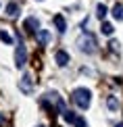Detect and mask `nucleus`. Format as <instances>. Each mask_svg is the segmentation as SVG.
<instances>
[{
	"instance_id": "f257e3e1",
	"label": "nucleus",
	"mask_w": 123,
	"mask_h": 127,
	"mask_svg": "<svg viewBox=\"0 0 123 127\" xmlns=\"http://www.w3.org/2000/svg\"><path fill=\"white\" fill-rule=\"evenodd\" d=\"M71 102L75 104L77 108H90V104H92V94H90V90L88 88H75L73 90V94H71Z\"/></svg>"
},
{
	"instance_id": "9d476101",
	"label": "nucleus",
	"mask_w": 123,
	"mask_h": 127,
	"mask_svg": "<svg viewBox=\"0 0 123 127\" xmlns=\"http://www.w3.org/2000/svg\"><path fill=\"white\" fill-rule=\"evenodd\" d=\"M100 31H102L104 35H111V33L115 31V27H113V25L109 23V21H102V25H100Z\"/></svg>"
},
{
	"instance_id": "dca6fc26",
	"label": "nucleus",
	"mask_w": 123,
	"mask_h": 127,
	"mask_svg": "<svg viewBox=\"0 0 123 127\" xmlns=\"http://www.w3.org/2000/svg\"><path fill=\"white\" fill-rule=\"evenodd\" d=\"M40 127H44V125H40Z\"/></svg>"
},
{
	"instance_id": "9b49d317",
	"label": "nucleus",
	"mask_w": 123,
	"mask_h": 127,
	"mask_svg": "<svg viewBox=\"0 0 123 127\" xmlns=\"http://www.w3.org/2000/svg\"><path fill=\"white\" fill-rule=\"evenodd\" d=\"M113 17L117 21H123V4H115V8H113Z\"/></svg>"
},
{
	"instance_id": "6e6552de",
	"label": "nucleus",
	"mask_w": 123,
	"mask_h": 127,
	"mask_svg": "<svg viewBox=\"0 0 123 127\" xmlns=\"http://www.w3.org/2000/svg\"><path fill=\"white\" fill-rule=\"evenodd\" d=\"M48 42H50V33H48L46 29H40L38 31V44L40 46H48Z\"/></svg>"
},
{
	"instance_id": "0eeeda50",
	"label": "nucleus",
	"mask_w": 123,
	"mask_h": 127,
	"mask_svg": "<svg viewBox=\"0 0 123 127\" xmlns=\"http://www.w3.org/2000/svg\"><path fill=\"white\" fill-rule=\"evenodd\" d=\"M6 15H8L10 19L19 17V4H17V2H8V4H6Z\"/></svg>"
},
{
	"instance_id": "f03ea898",
	"label": "nucleus",
	"mask_w": 123,
	"mask_h": 127,
	"mask_svg": "<svg viewBox=\"0 0 123 127\" xmlns=\"http://www.w3.org/2000/svg\"><path fill=\"white\" fill-rule=\"evenodd\" d=\"M77 46H79L82 52H85V54H94V52H96V40H94V35L83 33L82 38L77 40Z\"/></svg>"
},
{
	"instance_id": "f8f14e48",
	"label": "nucleus",
	"mask_w": 123,
	"mask_h": 127,
	"mask_svg": "<svg viewBox=\"0 0 123 127\" xmlns=\"http://www.w3.org/2000/svg\"><path fill=\"white\" fill-rule=\"evenodd\" d=\"M106 13H109V8H106L104 4H98V6H96V17H98V19H102V21H104Z\"/></svg>"
},
{
	"instance_id": "7ed1b4c3",
	"label": "nucleus",
	"mask_w": 123,
	"mask_h": 127,
	"mask_svg": "<svg viewBox=\"0 0 123 127\" xmlns=\"http://www.w3.org/2000/svg\"><path fill=\"white\" fill-rule=\"evenodd\" d=\"M27 63V50H25V44L19 42L17 44V50H15V67L17 69H23V65Z\"/></svg>"
},
{
	"instance_id": "ddd939ff",
	"label": "nucleus",
	"mask_w": 123,
	"mask_h": 127,
	"mask_svg": "<svg viewBox=\"0 0 123 127\" xmlns=\"http://www.w3.org/2000/svg\"><path fill=\"white\" fill-rule=\"evenodd\" d=\"M106 106H109L111 110H117V108H119V102H117V98H115V96H109V98H106Z\"/></svg>"
},
{
	"instance_id": "423d86ee",
	"label": "nucleus",
	"mask_w": 123,
	"mask_h": 127,
	"mask_svg": "<svg viewBox=\"0 0 123 127\" xmlns=\"http://www.w3.org/2000/svg\"><path fill=\"white\" fill-rule=\"evenodd\" d=\"M54 27H56V31L58 33H65L67 31V21H65V17H63V15H54Z\"/></svg>"
},
{
	"instance_id": "4468645a",
	"label": "nucleus",
	"mask_w": 123,
	"mask_h": 127,
	"mask_svg": "<svg viewBox=\"0 0 123 127\" xmlns=\"http://www.w3.org/2000/svg\"><path fill=\"white\" fill-rule=\"evenodd\" d=\"M0 40H2L4 42V44H13V38H10V33H8V31H0Z\"/></svg>"
},
{
	"instance_id": "2eb2a0df",
	"label": "nucleus",
	"mask_w": 123,
	"mask_h": 127,
	"mask_svg": "<svg viewBox=\"0 0 123 127\" xmlns=\"http://www.w3.org/2000/svg\"><path fill=\"white\" fill-rule=\"evenodd\" d=\"M109 46H111V50H115V52H119V42H115V40H113V42H111Z\"/></svg>"
},
{
	"instance_id": "39448f33",
	"label": "nucleus",
	"mask_w": 123,
	"mask_h": 127,
	"mask_svg": "<svg viewBox=\"0 0 123 127\" xmlns=\"http://www.w3.org/2000/svg\"><path fill=\"white\" fill-rule=\"evenodd\" d=\"M54 61H56L58 67H67L69 65V54H67L65 50H56L54 52Z\"/></svg>"
},
{
	"instance_id": "1a4fd4ad",
	"label": "nucleus",
	"mask_w": 123,
	"mask_h": 127,
	"mask_svg": "<svg viewBox=\"0 0 123 127\" xmlns=\"http://www.w3.org/2000/svg\"><path fill=\"white\" fill-rule=\"evenodd\" d=\"M19 86H21V90H23V92H31V77L29 75H25L23 79H21V83H19Z\"/></svg>"
},
{
	"instance_id": "20e7f679",
	"label": "nucleus",
	"mask_w": 123,
	"mask_h": 127,
	"mask_svg": "<svg viewBox=\"0 0 123 127\" xmlns=\"http://www.w3.org/2000/svg\"><path fill=\"white\" fill-rule=\"evenodd\" d=\"M23 29L29 31V33H38V29H40V21L36 19V17H27V19L23 21Z\"/></svg>"
}]
</instances>
